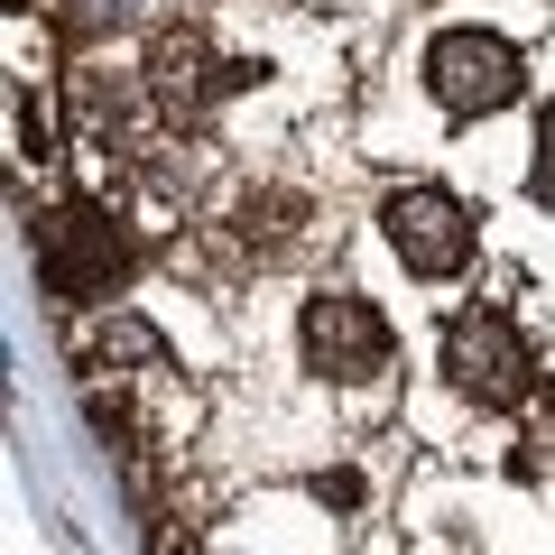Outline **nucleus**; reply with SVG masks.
Wrapping results in <instances>:
<instances>
[{
  "label": "nucleus",
  "mask_w": 555,
  "mask_h": 555,
  "mask_svg": "<svg viewBox=\"0 0 555 555\" xmlns=\"http://www.w3.org/2000/svg\"><path fill=\"white\" fill-rule=\"evenodd\" d=\"M38 278L56 306H93L130 278V241L112 232L102 204H56V214H38Z\"/></svg>",
  "instance_id": "f257e3e1"
},
{
  "label": "nucleus",
  "mask_w": 555,
  "mask_h": 555,
  "mask_svg": "<svg viewBox=\"0 0 555 555\" xmlns=\"http://www.w3.org/2000/svg\"><path fill=\"white\" fill-rule=\"evenodd\" d=\"M426 93L454 120H481V112H509V102L528 93V65H518V47L500 38V28H444V38L426 47Z\"/></svg>",
  "instance_id": "f03ea898"
},
{
  "label": "nucleus",
  "mask_w": 555,
  "mask_h": 555,
  "mask_svg": "<svg viewBox=\"0 0 555 555\" xmlns=\"http://www.w3.org/2000/svg\"><path fill=\"white\" fill-rule=\"evenodd\" d=\"M444 379H454L473 408H518L537 389V352L518 343V324L500 306H463L444 324Z\"/></svg>",
  "instance_id": "7ed1b4c3"
},
{
  "label": "nucleus",
  "mask_w": 555,
  "mask_h": 555,
  "mask_svg": "<svg viewBox=\"0 0 555 555\" xmlns=\"http://www.w3.org/2000/svg\"><path fill=\"white\" fill-rule=\"evenodd\" d=\"M379 232H389V250L408 259V278H463L473 269V204L444 195V185H398L389 204H379Z\"/></svg>",
  "instance_id": "20e7f679"
},
{
  "label": "nucleus",
  "mask_w": 555,
  "mask_h": 555,
  "mask_svg": "<svg viewBox=\"0 0 555 555\" xmlns=\"http://www.w3.org/2000/svg\"><path fill=\"white\" fill-rule=\"evenodd\" d=\"M297 343H306V371H324V379L389 371V315H379L361 287H315L306 315H297Z\"/></svg>",
  "instance_id": "39448f33"
},
{
  "label": "nucleus",
  "mask_w": 555,
  "mask_h": 555,
  "mask_svg": "<svg viewBox=\"0 0 555 555\" xmlns=\"http://www.w3.org/2000/svg\"><path fill=\"white\" fill-rule=\"evenodd\" d=\"M269 75V65H250V56H232V65H214V38H204L195 20H167L158 28V47H149V102H158V112H204V102L214 93H250V83Z\"/></svg>",
  "instance_id": "423d86ee"
},
{
  "label": "nucleus",
  "mask_w": 555,
  "mask_h": 555,
  "mask_svg": "<svg viewBox=\"0 0 555 555\" xmlns=\"http://www.w3.org/2000/svg\"><path fill=\"white\" fill-rule=\"evenodd\" d=\"M75 352L83 361H139V371H167V343L149 334L139 315H102L93 334H75Z\"/></svg>",
  "instance_id": "0eeeda50"
},
{
  "label": "nucleus",
  "mask_w": 555,
  "mask_h": 555,
  "mask_svg": "<svg viewBox=\"0 0 555 555\" xmlns=\"http://www.w3.org/2000/svg\"><path fill=\"white\" fill-rule=\"evenodd\" d=\"M297 214H306L297 195H241V214H232V232L250 241L259 259H278V250H287V241H297Z\"/></svg>",
  "instance_id": "6e6552de"
},
{
  "label": "nucleus",
  "mask_w": 555,
  "mask_h": 555,
  "mask_svg": "<svg viewBox=\"0 0 555 555\" xmlns=\"http://www.w3.org/2000/svg\"><path fill=\"white\" fill-rule=\"evenodd\" d=\"M139 93L149 83H102V75H75V112H83V130L93 139H120L139 120Z\"/></svg>",
  "instance_id": "1a4fd4ad"
},
{
  "label": "nucleus",
  "mask_w": 555,
  "mask_h": 555,
  "mask_svg": "<svg viewBox=\"0 0 555 555\" xmlns=\"http://www.w3.org/2000/svg\"><path fill=\"white\" fill-rule=\"evenodd\" d=\"M56 20L75 28V38H112V28L149 20V0H56Z\"/></svg>",
  "instance_id": "9d476101"
},
{
  "label": "nucleus",
  "mask_w": 555,
  "mask_h": 555,
  "mask_svg": "<svg viewBox=\"0 0 555 555\" xmlns=\"http://www.w3.org/2000/svg\"><path fill=\"white\" fill-rule=\"evenodd\" d=\"M20 158H38V167L56 158V112H47L28 83H20Z\"/></svg>",
  "instance_id": "9b49d317"
},
{
  "label": "nucleus",
  "mask_w": 555,
  "mask_h": 555,
  "mask_svg": "<svg viewBox=\"0 0 555 555\" xmlns=\"http://www.w3.org/2000/svg\"><path fill=\"white\" fill-rule=\"evenodd\" d=\"M528 195H537V204H555V102H546V120H537V167H528Z\"/></svg>",
  "instance_id": "f8f14e48"
},
{
  "label": "nucleus",
  "mask_w": 555,
  "mask_h": 555,
  "mask_svg": "<svg viewBox=\"0 0 555 555\" xmlns=\"http://www.w3.org/2000/svg\"><path fill=\"white\" fill-rule=\"evenodd\" d=\"M315 500H324V509H352V500H361V473H315Z\"/></svg>",
  "instance_id": "ddd939ff"
}]
</instances>
